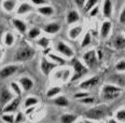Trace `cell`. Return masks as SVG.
Segmentation results:
<instances>
[{"label":"cell","mask_w":125,"mask_h":123,"mask_svg":"<svg viewBox=\"0 0 125 123\" xmlns=\"http://www.w3.org/2000/svg\"><path fill=\"white\" fill-rule=\"evenodd\" d=\"M52 103L58 107H67L69 105V101L65 95H57L56 97L52 98Z\"/></svg>","instance_id":"cell-20"},{"label":"cell","mask_w":125,"mask_h":123,"mask_svg":"<svg viewBox=\"0 0 125 123\" xmlns=\"http://www.w3.org/2000/svg\"><path fill=\"white\" fill-rule=\"evenodd\" d=\"M2 34H3V27L0 25V38L2 37Z\"/></svg>","instance_id":"cell-47"},{"label":"cell","mask_w":125,"mask_h":123,"mask_svg":"<svg viewBox=\"0 0 125 123\" xmlns=\"http://www.w3.org/2000/svg\"><path fill=\"white\" fill-rule=\"evenodd\" d=\"M1 57H2V51H1V49H0V59H1Z\"/></svg>","instance_id":"cell-49"},{"label":"cell","mask_w":125,"mask_h":123,"mask_svg":"<svg viewBox=\"0 0 125 123\" xmlns=\"http://www.w3.org/2000/svg\"><path fill=\"white\" fill-rule=\"evenodd\" d=\"M38 103H39V99L37 97H35V96H28L24 101V107L26 109L30 108V107H35L36 105H38Z\"/></svg>","instance_id":"cell-27"},{"label":"cell","mask_w":125,"mask_h":123,"mask_svg":"<svg viewBox=\"0 0 125 123\" xmlns=\"http://www.w3.org/2000/svg\"><path fill=\"white\" fill-rule=\"evenodd\" d=\"M123 88L114 84H105L101 89V97L108 101H113L122 95Z\"/></svg>","instance_id":"cell-1"},{"label":"cell","mask_w":125,"mask_h":123,"mask_svg":"<svg viewBox=\"0 0 125 123\" xmlns=\"http://www.w3.org/2000/svg\"><path fill=\"white\" fill-rule=\"evenodd\" d=\"M17 70H19V66L17 65H7V66L2 67L0 69V78L7 79V78L16 74Z\"/></svg>","instance_id":"cell-10"},{"label":"cell","mask_w":125,"mask_h":123,"mask_svg":"<svg viewBox=\"0 0 125 123\" xmlns=\"http://www.w3.org/2000/svg\"><path fill=\"white\" fill-rule=\"evenodd\" d=\"M115 69L118 70V71H120V72H123L124 71V70H125V61H124V59H121L120 62L116 63Z\"/></svg>","instance_id":"cell-40"},{"label":"cell","mask_w":125,"mask_h":123,"mask_svg":"<svg viewBox=\"0 0 125 123\" xmlns=\"http://www.w3.org/2000/svg\"><path fill=\"white\" fill-rule=\"evenodd\" d=\"M80 20V14L77 10H70L67 13V17H66V21H67V24L68 25H72L74 23L79 22Z\"/></svg>","instance_id":"cell-18"},{"label":"cell","mask_w":125,"mask_h":123,"mask_svg":"<svg viewBox=\"0 0 125 123\" xmlns=\"http://www.w3.org/2000/svg\"><path fill=\"white\" fill-rule=\"evenodd\" d=\"M1 120L4 123H14V114L13 113H3L1 116Z\"/></svg>","instance_id":"cell-36"},{"label":"cell","mask_w":125,"mask_h":123,"mask_svg":"<svg viewBox=\"0 0 125 123\" xmlns=\"http://www.w3.org/2000/svg\"><path fill=\"white\" fill-rule=\"evenodd\" d=\"M91 44H92V35H91V33H86L85 36L83 37V40L81 42V46L82 48H86V46L91 45Z\"/></svg>","instance_id":"cell-32"},{"label":"cell","mask_w":125,"mask_h":123,"mask_svg":"<svg viewBox=\"0 0 125 123\" xmlns=\"http://www.w3.org/2000/svg\"><path fill=\"white\" fill-rule=\"evenodd\" d=\"M120 23H121V24H124L125 23V10H122L121 11V15H120Z\"/></svg>","instance_id":"cell-43"},{"label":"cell","mask_w":125,"mask_h":123,"mask_svg":"<svg viewBox=\"0 0 125 123\" xmlns=\"http://www.w3.org/2000/svg\"><path fill=\"white\" fill-rule=\"evenodd\" d=\"M62 92L61 88L59 86H52L48 90V92H46V97L48 98H54L56 97L57 95H59Z\"/></svg>","instance_id":"cell-28"},{"label":"cell","mask_w":125,"mask_h":123,"mask_svg":"<svg viewBox=\"0 0 125 123\" xmlns=\"http://www.w3.org/2000/svg\"><path fill=\"white\" fill-rule=\"evenodd\" d=\"M83 62L85 63V66L88 68H94L97 66V55H96V51L95 50H88L87 52H85L83 54Z\"/></svg>","instance_id":"cell-6"},{"label":"cell","mask_w":125,"mask_h":123,"mask_svg":"<svg viewBox=\"0 0 125 123\" xmlns=\"http://www.w3.org/2000/svg\"><path fill=\"white\" fill-rule=\"evenodd\" d=\"M74 123H84V122H83V121H75Z\"/></svg>","instance_id":"cell-50"},{"label":"cell","mask_w":125,"mask_h":123,"mask_svg":"<svg viewBox=\"0 0 125 123\" xmlns=\"http://www.w3.org/2000/svg\"><path fill=\"white\" fill-rule=\"evenodd\" d=\"M48 56H49V59H50L51 62L55 63L57 66H64L65 64H67L66 58H64L62 56L56 55V54H54V53H49Z\"/></svg>","instance_id":"cell-21"},{"label":"cell","mask_w":125,"mask_h":123,"mask_svg":"<svg viewBox=\"0 0 125 123\" xmlns=\"http://www.w3.org/2000/svg\"><path fill=\"white\" fill-rule=\"evenodd\" d=\"M113 45L116 50H123L125 48V38L124 36H116L114 38Z\"/></svg>","instance_id":"cell-26"},{"label":"cell","mask_w":125,"mask_h":123,"mask_svg":"<svg viewBox=\"0 0 125 123\" xmlns=\"http://www.w3.org/2000/svg\"><path fill=\"white\" fill-rule=\"evenodd\" d=\"M31 6H37V7H43L49 3L48 0H31Z\"/></svg>","instance_id":"cell-38"},{"label":"cell","mask_w":125,"mask_h":123,"mask_svg":"<svg viewBox=\"0 0 125 123\" xmlns=\"http://www.w3.org/2000/svg\"><path fill=\"white\" fill-rule=\"evenodd\" d=\"M37 44L39 46H41V48H43V49H48L49 45H50V39L46 38V37H41L37 41Z\"/></svg>","instance_id":"cell-34"},{"label":"cell","mask_w":125,"mask_h":123,"mask_svg":"<svg viewBox=\"0 0 125 123\" xmlns=\"http://www.w3.org/2000/svg\"><path fill=\"white\" fill-rule=\"evenodd\" d=\"M74 3L77 4V7H79V8H83V7H84L85 1H84V0H75Z\"/></svg>","instance_id":"cell-44"},{"label":"cell","mask_w":125,"mask_h":123,"mask_svg":"<svg viewBox=\"0 0 125 123\" xmlns=\"http://www.w3.org/2000/svg\"><path fill=\"white\" fill-rule=\"evenodd\" d=\"M12 24L15 27V29L19 31L20 34H23V35H24V34L27 33V25H26V23L23 20L17 19V17L16 19H13Z\"/></svg>","instance_id":"cell-15"},{"label":"cell","mask_w":125,"mask_h":123,"mask_svg":"<svg viewBox=\"0 0 125 123\" xmlns=\"http://www.w3.org/2000/svg\"><path fill=\"white\" fill-rule=\"evenodd\" d=\"M112 12H113V4L112 1L110 0H106L104 1L103 4V15L106 19H110L112 16Z\"/></svg>","instance_id":"cell-16"},{"label":"cell","mask_w":125,"mask_h":123,"mask_svg":"<svg viewBox=\"0 0 125 123\" xmlns=\"http://www.w3.org/2000/svg\"><path fill=\"white\" fill-rule=\"evenodd\" d=\"M19 84L22 90L28 92V91H30L33 88V80L29 77H22L19 80Z\"/></svg>","instance_id":"cell-14"},{"label":"cell","mask_w":125,"mask_h":123,"mask_svg":"<svg viewBox=\"0 0 125 123\" xmlns=\"http://www.w3.org/2000/svg\"><path fill=\"white\" fill-rule=\"evenodd\" d=\"M20 104H21V97L20 96H15L9 104H7L3 107V113H14V112H16L17 109H19Z\"/></svg>","instance_id":"cell-9"},{"label":"cell","mask_w":125,"mask_h":123,"mask_svg":"<svg viewBox=\"0 0 125 123\" xmlns=\"http://www.w3.org/2000/svg\"><path fill=\"white\" fill-rule=\"evenodd\" d=\"M72 68H73V72H72L71 78H70L71 82H75V81L80 80L88 71V68L78 58L72 59Z\"/></svg>","instance_id":"cell-2"},{"label":"cell","mask_w":125,"mask_h":123,"mask_svg":"<svg viewBox=\"0 0 125 123\" xmlns=\"http://www.w3.org/2000/svg\"><path fill=\"white\" fill-rule=\"evenodd\" d=\"M85 118L86 120H101L106 114V108L105 106L100 105V106H95L93 108H90L88 110L85 111Z\"/></svg>","instance_id":"cell-4"},{"label":"cell","mask_w":125,"mask_h":123,"mask_svg":"<svg viewBox=\"0 0 125 123\" xmlns=\"http://www.w3.org/2000/svg\"><path fill=\"white\" fill-rule=\"evenodd\" d=\"M54 11H55L54 8L50 6V4H46V6L38 8V12L40 13L41 15H43V16H51V15L54 14Z\"/></svg>","instance_id":"cell-22"},{"label":"cell","mask_w":125,"mask_h":123,"mask_svg":"<svg viewBox=\"0 0 125 123\" xmlns=\"http://www.w3.org/2000/svg\"><path fill=\"white\" fill-rule=\"evenodd\" d=\"M15 42V38H14V35L12 33H6V35L3 36V43L4 45L7 46H12Z\"/></svg>","instance_id":"cell-29"},{"label":"cell","mask_w":125,"mask_h":123,"mask_svg":"<svg viewBox=\"0 0 125 123\" xmlns=\"http://www.w3.org/2000/svg\"><path fill=\"white\" fill-rule=\"evenodd\" d=\"M98 0H88V1H85V3H84V10L86 12H90L91 10L93 9V8H95L96 6H97V3H98Z\"/></svg>","instance_id":"cell-33"},{"label":"cell","mask_w":125,"mask_h":123,"mask_svg":"<svg viewBox=\"0 0 125 123\" xmlns=\"http://www.w3.org/2000/svg\"><path fill=\"white\" fill-rule=\"evenodd\" d=\"M62 26L59 23H56V22H53V23H49L46 24L45 26L43 27V31L48 35H55V34L59 33L61 30Z\"/></svg>","instance_id":"cell-13"},{"label":"cell","mask_w":125,"mask_h":123,"mask_svg":"<svg viewBox=\"0 0 125 123\" xmlns=\"http://www.w3.org/2000/svg\"><path fill=\"white\" fill-rule=\"evenodd\" d=\"M35 55H36L35 49H32L31 46H28V45H24L17 50L16 55H15V59L17 62H26V61L32 59L35 57Z\"/></svg>","instance_id":"cell-3"},{"label":"cell","mask_w":125,"mask_h":123,"mask_svg":"<svg viewBox=\"0 0 125 123\" xmlns=\"http://www.w3.org/2000/svg\"><path fill=\"white\" fill-rule=\"evenodd\" d=\"M40 34H41V30L38 27H32L27 31V37L28 39H36L40 36Z\"/></svg>","instance_id":"cell-30"},{"label":"cell","mask_w":125,"mask_h":123,"mask_svg":"<svg viewBox=\"0 0 125 123\" xmlns=\"http://www.w3.org/2000/svg\"><path fill=\"white\" fill-rule=\"evenodd\" d=\"M10 86H11V91L14 95H17V96L22 95V89H21V86L17 82H11Z\"/></svg>","instance_id":"cell-31"},{"label":"cell","mask_w":125,"mask_h":123,"mask_svg":"<svg viewBox=\"0 0 125 123\" xmlns=\"http://www.w3.org/2000/svg\"><path fill=\"white\" fill-rule=\"evenodd\" d=\"M79 101H80V103H82V104H85V105H91V104H93L94 101H95V98H94L93 96L90 95V96H87V97L79 99Z\"/></svg>","instance_id":"cell-39"},{"label":"cell","mask_w":125,"mask_h":123,"mask_svg":"<svg viewBox=\"0 0 125 123\" xmlns=\"http://www.w3.org/2000/svg\"><path fill=\"white\" fill-rule=\"evenodd\" d=\"M14 97H15V95L7 86H3V88L0 90V104H1L2 106H6L7 104H9Z\"/></svg>","instance_id":"cell-8"},{"label":"cell","mask_w":125,"mask_h":123,"mask_svg":"<svg viewBox=\"0 0 125 123\" xmlns=\"http://www.w3.org/2000/svg\"><path fill=\"white\" fill-rule=\"evenodd\" d=\"M83 122H84V123H95L94 121H91V120H84Z\"/></svg>","instance_id":"cell-48"},{"label":"cell","mask_w":125,"mask_h":123,"mask_svg":"<svg viewBox=\"0 0 125 123\" xmlns=\"http://www.w3.org/2000/svg\"><path fill=\"white\" fill-rule=\"evenodd\" d=\"M87 96H90V93L88 92H78V93H75L74 94V97L79 101V99H82V98H84V97H87Z\"/></svg>","instance_id":"cell-41"},{"label":"cell","mask_w":125,"mask_h":123,"mask_svg":"<svg viewBox=\"0 0 125 123\" xmlns=\"http://www.w3.org/2000/svg\"><path fill=\"white\" fill-rule=\"evenodd\" d=\"M71 70L68 69V68H65V69H61V70H57V71L54 74V77L56 78L57 80H59L61 82L65 83V82H68L71 78Z\"/></svg>","instance_id":"cell-11"},{"label":"cell","mask_w":125,"mask_h":123,"mask_svg":"<svg viewBox=\"0 0 125 123\" xmlns=\"http://www.w3.org/2000/svg\"><path fill=\"white\" fill-rule=\"evenodd\" d=\"M98 13H99V8H98V6H96L95 8H93V9L88 12V14H90L91 17H94V16H96V15H98Z\"/></svg>","instance_id":"cell-42"},{"label":"cell","mask_w":125,"mask_h":123,"mask_svg":"<svg viewBox=\"0 0 125 123\" xmlns=\"http://www.w3.org/2000/svg\"><path fill=\"white\" fill-rule=\"evenodd\" d=\"M16 3L17 2L15 0H4L2 1V9L6 12H12L14 11V9L16 8Z\"/></svg>","instance_id":"cell-23"},{"label":"cell","mask_w":125,"mask_h":123,"mask_svg":"<svg viewBox=\"0 0 125 123\" xmlns=\"http://www.w3.org/2000/svg\"><path fill=\"white\" fill-rule=\"evenodd\" d=\"M57 67V65L55 64V63L51 62L50 59L48 58V57L43 56L42 58H41V62H40V69L41 71H42V74L44 76H50L51 72L53 71L54 69Z\"/></svg>","instance_id":"cell-7"},{"label":"cell","mask_w":125,"mask_h":123,"mask_svg":"<svg viewBox=\"0 0 125 123\" xmlns=\"http://www.w3.org/2000/svg\"><path fill=\"white\" fill-rule=\"evenodd\" d=\"M111 28H112V23L110 21H105L101 24V27H100V36L103 38H107L110 35Z\"/></svg>","instance_id":"cell-19"},{"label":"cell","mask_w":125,"mask_h":123,"mask_svg":"<svg viewBox=\"0 0 125 123\" xmlns=\"http://www.w3.org/2000/svg\"><path fill=\"white\" fill-rule=\"evenodd\" d=\"M81 33H82L81 26H73V27H71L68 31V37L70 39H77L81 35Z\"/></svg>","instance_id":"cell-25"},{"label":"cell","mask_w":125,"mask_h":123,"mask_svg":"<svg viewBox=\"0 0 125 123\" xmlns=\"http://www.w3.org/2000/svg\"><path fill=\"white\" fill-rule=\"evenodd\" d=\"M115 120L118 122L124 123V121H125V110H124V108L120 109V110H118L115 112Z\"/></svg>","instance_id":"cell-35"},{"label":"cell","mask_w":125,"mask_h":123,"mask_svg":"<svg viewBox=\"0 0 125 123\" xmlns=\"http://www.w3.org/2000/svg\"><path fill=\"white\" fill-rule=\"evenodd\" d=\"M32 10H33V7L31 6L29 2L24 1L19 6V8H17V10H16V13L19 15H26L29 12L32 11Z\"/></svg>","instance_id":"cell-17"},{"label":"cell","mask_w":125,"mask_h":123,"mask_svg":"<svg viewBox=\"0 0 125 123\" xmlns=\"http://www.w3.org/2000/svg\"><path fill=\"white\" fill-rule=\"evenodd\" d=\"M99 83V77L98 76H94L92 78H88V79L82 81L79 84L80 89H83V90H88V89H92L94 86H96Z\"/></svg>","instance_id":"cell-12"},{"label":"cell","mask_w":125,"mask_h":123,"mask_svg":"<svg viewBox=\"0 0 125 123\" xmlns=\"http://www.w3.org/2000/svg\"><path fill=\"white\" fill-rule=\"evenodd\" d=\"M33 110H35V107H30V108H27V111H26V114L30 113V112H32Z\"/></svg>","instance_id":"cell-45"},{"label":"cell","mask_w":125,"mask_h":123,"mask_svg":"<svg viewBox=\"0 0 125 123\" xmlns=\"http://www.w3.org/2000/svg\"><path fill=\"white\" fill-rule=\"evenodd\" d=\"M25 113H23V112H17L16 116L14 117V123H23L25 122Z\"/></svg>","instance_id":"cell-37"},{"label":"cell","mask_w":125,"mask_h":123,"mask_svg":"<svg viewBox=\"0 0 125 123\" xmlns=\"http://www.w3.org/2000/svg\"><path fill=\"white\" fill-rule=\"evenodd\" d=\"M61 123H74L78 120V116L73 113H64L61 117Z\"/></svg>","instance_id":"cell-24"},{"label":"cell","mask_w":125,"mask_h":123,"mask_svg":"<svg viewBox=\"0 0 125 123\" xmlns=\"http://www.w3.org/2000/svg\"><path fill=\"white\" fill-rule=\"evenodd\" d=\"M107 123H119V122L116 121L115 119H110V120H108V121H107Z\"/></svg>","instance_id":"cell-46"},{"label":"cell","mask_w":125,"mask_h":123,"mask_svg":"<svg viewBox=\"0 0 125 123\" xmlns=\"http://www.w3.org/2000/svg\"><path fill=\"white\" fill-rule=\"evenodd\" d=\"M55 50L64 56V58H73L74 57L73 49L64 41H57L55 43Z\"/></svg>","instance_id":"cell-5"}]
</instances>
